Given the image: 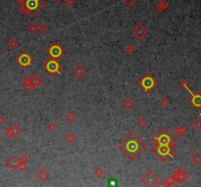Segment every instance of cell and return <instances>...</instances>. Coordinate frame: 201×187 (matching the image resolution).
<instances>
[{
    "label": "cell",
    "mask_w": 201,
    "mask_h": 187,
    "mask_svg": "<svg viewBox=\"0 0 201 187\" xmlns=\"http://www.w3.org/2000/svg\"><path fill=\"white\" fill-rule=\"evenodd\" d=\"M186 133V128L183 125L179 126V128H177L175 129V134L177 136H183V135H185Z\"/></svg>",
    "instance_id": "obj_21"
},
{
    "label": "cell",
    "mask_w": 201,
    "mask_h": 187,
    "mask_svg": "<svg viewBox=\"0 0 201 187\" xmlns=\"http://www.w3.org/2000/svg\"><path fill=\"white\" fill-rule=\"evenodd\" d=\"M191 126L195 130H201V118L198 117L191 122Z\"/></svg>",
    "instance_id": "obj_20"
},
{
    "label": "cell",
    "mask_w": 201,
    "mask_h": 187,
    "mask_svg": "<svg viewBox=\"0 0 201 187\" xmlns=\"http://www.w3.org/2000/svg\"><path fill=\"white\" fill-rule=\"evenodd\" d=\"M76 119H77V117H76L75 114H74V113H72V112L67 113V115H66V121L67 122H74L76 121Z\"/></svg>",
    "instance_id": "obj_25"
},
{
    "label": "cell",
    "mask_w": 201,
    "mask_h": 187,
    "mask_svg": "<svg viewBox=\"0 0 201 187\" xmlns=\"http://www.w3.org/2000/svg\"><path fill=\"white\" fill-rule=\"evenodd\" d=\"M190 161H191V163L194 166H201V153L200 152L194 153V154L191 156V158H190Z\"/></svg>",
    "instance_id": "obj_13"
},
{
    "label": "cell",
    "mask_w": 201,
    "mask_h": 187,
    "mask_svg": "<svg viewBox=\"0 0 201 187\" xmlns=\"http://www.w3.org/2000/svg\"><path fill=\"white\" fill-rule=\"evenodd\" d=\"M191 102L195 107H201V95H199V94L192 95Z\"/></svg>",
    "instance_id": "obj_18"
},
{
    "label": "cell",
    "mask_w": 201,
    "mask_h": 187,
    "mask_svg": "<svg viewBox=\"0 0 201 187\" xmlns=\"http://www.w3.org/2000/svg\"><path fill=\"white\" fill-rule=\"evenodd\" d=\"M168 8H169V4H168V2L165 1V0H162V1H160L159 3H157V5L155 6V9L160 13L166 11Z\"/></svg>",
    "instance_id": "obj_11"
},
{
    "label": "cell",
    "mask_w": 201,
    "mask_h": 187,
    "mask_svg": "<svg viewBox=\"0 0 201 187\" xmlns=\"http://www.w3.org/2000/svg\"><path fill=\"white\" fill-rule=\"evenodd\" d=\"M174 177H175V178L177 180V181L183 182V181H186V180L187 179V177H188V175H187V172L185 171V169H179V171H177V172L175 173Z\"/></svg>",
    "instance_id": "obj_10"
},
{
    "label": "cell",
    "mask_w": 201,
    "mask_h": 187,
    "mask_svg": "<svg viewBox=\"0 0 201 187\" xmlns=\"http://www.w3.org/2000/svg\"><path fill=\"white\" fill-rule=\"evenodd\" d=\"M170 105V100L168 97H163L162 99H160V106L162 108H168Z\"/></svg>",
    "instance_id": "obj_24"
},
{
    "label": "cell",
    "mask_w": 201,
    "mask_h": 187,
    "mask_svg": "<svg viewBox=\"0 0 201 187\" xmlns=\"http://www.w3.org/2000/svg\"><path fill=\"white\" fill-rule=\"evenodd\" d=\"M123 107L127 110H130L135 107V102L132 98H126L123 101Z\"/></svg>",
    "instance_id": "obj_15"
},
{
    "label": "cell",
    "mask_w": 201,
    "mask_h": 187,
    "mask_svg": "<svg viewBox=\"0 0 201 187\" xmlns=\"http://www.w3.org/2000/svg\"><path fill=\"white\" fill-rule=\"evenodd\" d=\"M16 61L19 64V66H21L22 68H28L29 66L32 65V58L27 52H24V53H22L21 55H19L18 57H17Z\"/></svg>",
    "instance_id": "obj_6"
},
{
    "label": "cell",
    "mask_w": 201,
    "mask_h": 187,
    "mask_svg": "<svg viewBox=\"0 0 201 187\" xmlns=\"http://www.w3.org/2000/svg\"><path fill=\"white\" fill-rule=\"evenodd\" d=\"M139 84H140V87L144 90L145 92H150L156 86L157 81L151 75H146L140 79Z\"/></svg>",
    "instance_id": "obj_2"
},
{
    "label": "cell",
    "mask_w": 201,
    "mask_h": 187,
    "mask_svg": "<svg viewBox=\"0 0 201 187\" xmlns=\"http://www.w3.org/2000/svg\"><path fill=\"white\" fill-rule=\"evenodd\" d=\"M7 166L11 169H13V171H15L14 166H18V164H17V160H16V158H15L14 156H13L12 158H10L8 161H7Z\"/></svg>",
    "instance_id": "obj_19"
},
{
    "label": "cell",
    "mask_w": 201,
    "mask_h": 187,
    "mask_svg": "<svg viewBox=\"0 0 201 187\" xmlns=\"http://www.w3.org/2000/svg\"><path fill=\"white\" fill-rule=\"evenodd\" d=\"M145 177H146V179H148V180H146V184H147V185L152 186V185L154 184V183L156 182V181H154V179H156V176H154V175H153V173H151V172L146 173Z\"/></svg>",
    "instance_id": "obj_17"
},
{
    "label": "cell",
    "mask_w": 201,
    "mask_h": 187,
    "mask_svg": "<svg viewBox=\"0 0 201 187\" xmlns=\"http://www.w3.org/2000/svg\"><path fill=\"white\" fill-rule=\"evenodd\" d=\"M29 81H31V83H32L33 89L36 88V87H38L39 85L42 84V79H41V78H40V76H38V75H35V73H32V75L29 76Z\"/></svg>",
    "instance_id": "obj_9"
},
{
    "label": "cell",
    "mask_w": 201,
    "mask_h": 187,
    "mask_svg": "<svg viewBox=\"0 0 201 187\" xmlns=\"http://www.w3.org/2000/svg\"><path fill=\"white\" fill-rule=\"evenodd\" d=\"M22 133V129L18 125H11L4 130V134L10 138H16Z\"/></svg>",
    "instance_id": "obj_7"
},
{
    "label": "cell",
    "mask_w": 201,
    "mask_h": 187,
    "mask_svg": "<svg viewBox=\"0 0 201 187\" xmlns=\"http://www.w3.org/2000/svg\"><path fill=\"white\" fill-rule=\"evenodd\" d=\"M132 33L135 36L138 40H143L148 35V29H147L142 24H137L135 28L132 29Z\"/></svg>",
    "instance_id": "obj_4"
},
{
    "label": "cell",
    "mask_w": 201,
    "mask_h": 187,
    "mask_svg": "<svg viewBox=\"0 0 201 187\" xmlns=\"http://www.w3.org/2000/svg\"><path fill=\"white\" fill-rule=\"evenodd\" d=\"M122 1H123V3H125L128 7H132V6L135 4L137 0H122Z\"/></svg>",
    "instance_id": "obj_30"
},
{
    "label": "cell",
    "mask_w": 201,
    "mask_h": 187,
    "mask_svg": "<svg viewBox=\"0 0 201 187\" xmlns=\"http://www.w3.org/2000/svg\"><path fill=\"white\" fill-rule=\"evenodd\" d=\"M147 123H148V122H147L144 118H139V120L137 121V125H138L140 128H144L147 125Z\"/></svg>",
    "instance_id": "obj_28"
},
{
    "label": "cell",
    "mask_w": 201,
    "mask_h": 187,
    "mask_svg": "<svg viewBox=\"0 0 201 187\" xmlns=\"http://www.w3.org/2000/svg\"><path fill=\"white\" fill-rule=\"evenodd\" d=\"M38 31L41 34H47L48 31H49V26L46 23L42 22V23H40V25L38 26Z\"/></svg>",
    "instance_id": "obj_16"
},
{
    "label": "cell",
    "mask_w": 201,
    "mask_h": 187,
    "mask_svg": "<svg viewBox=\"0 0 201 187\" xmlns=\"http://www.w3.org/2000/svg\"><path fill=\"white\" fill-rule=\"evenodd\" d=\"M6 45H7V47L10 50H15V49H17V48L19 47L20 43H19V41L17 40L16 38L12 37V38H10L7 42H6Z\"/></svg>",
    "instance_id": "obj_12"
},
{
    "label": "cell",
    "mask_w": 201,
    "mask_h": 187,
    "mask_svg": "<svg viewBox=\"0 0 201 187\" xmlns=\"http://www.w3.org/2000/svg\"><path fill=\"white\" fill-rule=\"evenodd\" d=\"M125 50L129 55H132L135 52V45H133V44H127L125 47Z\"/></svg>",
    "instance_id": "obj_26"
},
{
    "label": "cell",
    "mask_w": 201,
    "mask_h": 187,
    "mask_svg": "<svg viewBox=\"0 0 201 187\" xmlns=\"http://www.w3.org/2000/svg\"><path fill=\"white\" fill-rule=\"evenodd\" d=\"M19 3L21 13L25 16L35 18L36 14L41 11L46 6L44 0H21Z\"/></svg>",
    "instance_id": "obj_1"
},
{
    "label": "cell",
    "mask_w": 201,
    "mask_h": 187,
    "mask_svg": "<svg viewBox=\"0 0 201 187\" xmlns=\"http://www.w3.org/2000/svg\"><path fill=\"white\" fill-rule=\"evenodd\" d=\"M47 54L50 56L51 59L57 60L59 57H61V56L64 54V50H63V48L58 44V43H54V44H52L50 47H48Z\"/></svg>",
    "instance_id": "obj_5"
},
{
    "label": "cell",
    "mask_w": 201,
    "mask_h": 187,
    "mask_svg": "<svg viewBox=\"0 0 201 187\" xmlns=\"http://www.w3.org/2000/svg\"><path fill=\"white\" fill-rule=\"evenodd\" d=\"M47 128H48L49 131L55 132L56 130H57V128H58V125H57V123H56L55 122H49V123H48Z\"/></svg>",
    "instance_id": "obj_27"
},
{
    "label": "cell",
    "mask_w": 201,
    "mask_h": 187,
    "mask_svg": "<svg viewBox=\"0 0 201 187\" xmlns=\"http://www.w3.org/2000/svg\"><path fill=\"white\" fill-rule=\"evenodd\" d=\"M28 31L31 33H35L38 31V26L36 25L35 23H31V24L28 26Z\"/></svg>",
    "instance_id": "obj_23"
},
{
    "label": "cell",
    "mask_w": 201,
    "mask_h": 187,
    "mask_svg": "<svg viewBox=\"0 0 201 187\" xmlns=\"http://www.w3.org/2000/svg\"><path fill=\"white\" fill-rule=\"evenodd\" d=\"M6 122V117L3 115H0V125H3Z\"/></svg>",
    "instance_id": "obj_31"
},
{
    "label": "cell",
    "mask_w": 201,
    "mask_h": 187,
    "mask_svg": "<svg viewBox=\"0 0 201 187\" xmlns=\"http://www.w3.org/2000/svg\"><path fill=\"white\" fill-rule=\"evenodd\" d=\"M62 0H53V2H55L56 4H59V3H61Z\"/></svg>",
    "instance_id": "obj_32"
},
{
    "label": "cell",
    "mask_w": 201,
    "mask_h": 187,
    "mask_svg": "<svg viewBox=\"0 0 201 187\" xmlns=\"http://www.w3.org/2000/svg\"><path fill=\"white\" fill-rule=\"evenodd\" d=\"M65 140L67 141V143H69V144H72L74 143V141L76 140V136L74 135L73 132H68L65 136Z\"/></svg>",
    "instance_id": "obj_22"
},
{
    "label": "cell",
    "mask_w": 201,
    "mask_h": 187,
    "mask_svg": "<svg viewBox=\"0 0 201 187\" xmlns=\"http://www.w3.org/2000/svg\"><path fill=\"white\" fill-rule=\"evenodd\" d=\"M64 4L66 7L71 8L74 6V4H75V0H64Z\"/></svg>",
    "instance_id": "obj_29"
},
{
    "label": "cell",
    "mask_w": 201,
    "mask_h": 187,
    "mask_svg": "<svg viewBox=\"0 0 201 187\" xmlns=\"http://www.w3.org/2000/svg\"><path fill=\"white\" fill-rule=\"evenodd\" d=\"M1 94H2V92H1V90H0V96H1Z\"/></svg>",
    "instance_id": "obj_33"
},
{
    "label": "cell",
    "mask_w": 201,
    "mask_h": 187,
    "mask_svg": "<svg viewBox=\"0 0 201 187\" xmlns=\"http://www.w3.org/2000/svg\"><path fill=\"white\" fill-rule=\"evenodd\" d=\"M61 65L56 59H50L43 65V69L50 75H58L61 73Z\"/></svg>",
    "instance_id": "obj_3"
},
{
    "label": "cell",
    "mask_w": 201,
    "mask_h": 187,
    "mask_svg": "<svg viewBox=\"0 0 201 187\" xmlns=\"http://www.w3.org/2000/svg\"><path fill=\"white\" fill-rule=\"evenodd\" d=\"M72 73L74 76H76L77 78H82L83 76L86 73V70L85 67H82V65H77L72 69Z\"/></svg>",
    "instance_id": "obj_8"
},
{
    "label": "cell",
    "mask_w": 201,
    "mask_h": 187,
    "mask_svg": "<svg viewBox=\"0 0 201 187\" xmlns=\"http://www.w3.org/2000/svg\"><path fill=\"white\" fill-rule=\"evenodd\" d=\"M22 85H23V88H24L25 91H31V90L33 89L29 76H26V78H24V79L22 81Z\"/></svg>",
    "instance_id": "obj_14"
}]
</instances>
